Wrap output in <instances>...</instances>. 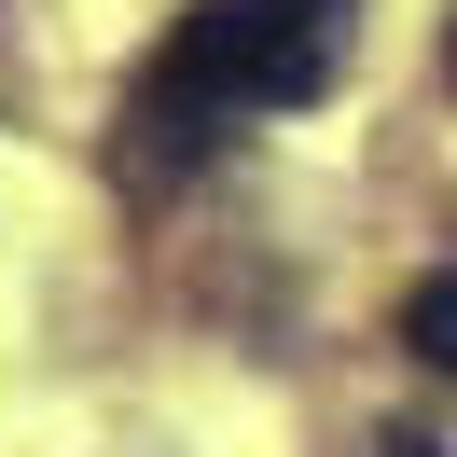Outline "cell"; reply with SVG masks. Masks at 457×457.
Wrapping results in <instances>:
<instances>
[{
	"label": "cell",
	"instance_id": "obj_1",
	"mask_svg": "<svg viewBox=\"0 0 457 457\" xmlns=\"http://www.w3.org/2000/svg\"><path fill=\"white\" fill-rule=\"evenodd\" d=\"M333 42H346V0H195L167 29V56L139 70V139L153 167H195L222 125L250 112H305L333 84Z\"/></svg>",
	"mask_w": 457,
	"mask_h": 457
},
{
	"label": "cell",
	"instance_id": "obj_2",
	"mask_svg": "<svg viewBox=\"0 0 457 457\" xmlns=\"http://www.w3.org/2000/svg\"><path fill=\"white\" fill-rule=\"evenodd\" d=\"M402 346H416L429 374H457V263H444V278H416V291H402Z\"/></svg>",
	"mask_w": 457,
	"mask_h": 457
},
{
	"label": "cell",
	"instance_id": "obj_3",
	"mask_svg": "<svg viewBox=\"0 0 457 457\" xmlns=\"http://www.w3.org/2000/svg\"><path fill=\"white\" fill-rule=\"evenodd\" d=\"M444 97H457V29H444Z\"/></svg>",
	"mask_w": 457,
	"mask_h": 457
}]
</instances>
